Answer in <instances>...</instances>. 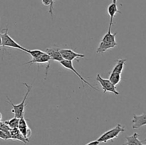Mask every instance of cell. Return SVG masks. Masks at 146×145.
<instances>
[{
	"instance_id": "cell-11",
	"label": "cell",
	"mask_w": 146,
	"mask_h": 145,
	"mask_svg": "<svg viewBox=\"0 0 146 145\" xmlns=\"http://www.w3.org/2000/svg\"><path fill=\"white\" fill-rule=\"evenodd\" d=\"M46 52L49 55V56L51 57V59L53 61H58V62H61L64 60L62 55H61V52H60V49L58 48H46Z\"/></svg>"
},
{
	"instance_id": "cell-23",
	"label": "cell",
	"mask_w": 146,
	"mask_h": 145,
	"mask_svg": "<svg viewBox=\"0 0 146 145\" xmlns=\"http://www.w3.org/2000/svg\"><path fill=\"white\" fill-rule=\"evenodd\" d=\"M1 119H2V115H1V113L0 112V121H1Z\"/></svg>"
},
{
	"instance_id": "cell-13",
	"label": "cell",
	"mask_w": 146,
	"mask_h": 145,
	"mask_svg": "<svg viewBox=\"0 0 146 145\" xmlns=\"http://www.w3.org/2000/svg\"><path fill=\"white\" fill-rule=\"evenodd\" d=\"M117 13H121V11L118 10L117 4L113 2L112 4H110L108 7V15L110 16L109 28H111V27H112L113 22V18Z\"/></svg>"
},
{
	"instance_id": "cell-16",
	"label": "cell",
	"mask_w": 146,
	"mask_h": 145,
	"mask_svg": "<svg viewBox=\"0 0 146 145\" xmlns=\"http://www.w3.org/2000/svg\"><path fill=\"white\" fill-rule=\"evenodd\" d=\"M121 80V74L119 73H114V72H111L109 76V80L114 85H117Z\"/></svg>"
},
{
	"instance_id": "cell-24",
	"label": "cell",
	"mask_w": 146,
	"mask_h": 145,
	"mask_svg": "<svg viewBox=\"0 0 146 145\" xmlns=\"http://www.w3.org/2000/svg\"><path fill=\"white\" fill-rule=\"evenodd\" d=\"M113 1V3H115V4H116V2H117V0H112Z\"/></svg>"
},
{
	"instance_id": "cell-14",
	"label": "cell",
	"mask_w": 146,
	"mask_h": 145,
	"mask_svg": "<svg viewBox=\"0 0 146 145\" xmlns=\"http://www.w3.org/2000/svg\"><path fill=\"white\" fill-rule=\"evenodd\" d=\"M138 133H134L133 134L131 135V136H126V143L124 144V145H142L143 142H144L145 141H141L138 139Z\"/></svg>"
},
{
	"instance_id": "cell-22",
	"label": "cell",
	"mask_w": 146,
	"mask_h": 145,
	"mask_svg": "<svg viewBox=\"0 0 146 145\" xmlns=\"http://www.w3.org/2000/svg\"><path fill=\"white\" fill-rule=\"evenodd\" d=\"M2 48V38H1V34H0V50Z\"/></svg>"
},
{
	"instance_id": "cell-18",
	"label": "cell",
	"mask_w": 146,
	"mask_h": 145,
	"mask_svg": "<svg viewBox=\"0 0 146 145\" xmlns=\"http://www.w3.org/2000/svg\"><path fill=\"white\" fill-rule=\"evenodd\" d=\"M41 2H42L43 5L49 7V11H49L51 17L53 18V9H54V4L53 0H41Z\"/></svg>"
},
{
	"instance_id": "cell-26",
	"label": "cell",
	"mask_w": 146,
	"mask_h": 145,
	"mask_svg": "<svg viewBox=\"0 0 146 145\" xmlns=\"http://www.w3.org/2000/svg\"><path fill=\"white\" fill-rule=\"evenodd\" d=\"M142 145H146V144H143Z\"/></svg>"
},
{
	"instance_id": "cell-7",
	"label": "cell",
	"mask_w": 146,
	"mask_h": 145,
	"mask_svg": "<svg viewBox=\"0 0 146 145\" xmlns=\"http://www.w3.org/2000/svg\"><path fill=\"white\" fill-rule=\"evenodd\" d=\"M60 52L64 60H66V61H73L74 60H76L77 61H78L77 58H85V55L75 52L70 48H62V49H60Z\"/></svg>"
},
{
	"instance_id": "cell-20",
	"label": "cell",
	"mask_w": 146,
	"mask_h": 145,
	"mask_svg": "<svg viewBox=\"0 0 146 145\" xmlns=\"http://www.w3.org/2000/svg\"><path fill=\"white\" fill-rule=\"evenodd\" d=\"M0 139H4V140L11 139V133H10V132H5V131L0 129Z\"/></svg>"
},
{
	"instance_id": "cell-8",
	"label": "cell",
	"mask_w": 146,
	"mask_h": 145,
	"mask_svg": "<svg viewBox=\"0 0 146 145\" xmlns=\"http://www.w3.org/2000/svg\"><path fill=\"white\" fill-rule=\"evenodd\" d=\"M51 57L49 56L48 53L46 52H44V53L43 55H41V56L38 57L36 58H33L31 61H29L28 63H27L26 64H29V65H31V64H34L36 63L38 65H38L39 64H42V63H48L46 67V75H47L48 73V70L49 68V63L50 61H51Z\"/></svg>"
},
{
	"instance_id": "cell-6",
	"label": "cell",
	"mask_w": 146,
	"mask_h": 145,
	"mask_svg": "<svg viewBox=\"0 0 146 145\" xmlns=\"http://www.w3.org/2000/svg\"><path fill=\"white\" fill-rule=\"evenodd\" d=\"M59 63L61 64V65H62L63 67H64V68H66V69L69 70V71H72V72H74V74H76V75H77V76H78V78H79V79L81 80V82H82V85H83V87H84H84H85V85H84V83H86V85H88V86L91 87V88H92V89L98 91V88H95V87H94V85H92L91 83H89V82H88V81L84 79V78H83L82 76H81V74H80L79 72H77L75 68H74V64H73L72 61H66V60H63V61H61V62H60Z\"/></svg>"
},
{
	"instance_id": "cell-17",
	"label": "cell",
	"mask_w": 146,
	"mask_h": 145,
	"mask_svg": "<svg viewBox=\"0 0 146 145\" xmlns=\"http://www.w3.org/2000/svg\"><path fill=\"white\" fill-rule=\"evenodd\" d=\"M6 123L9 125L11 129H14V128H18L19 123V118H17L16 117L11 118L9 120L5 121Z\"/></svg>"
},
{
	"instance_id": "cell-12",
	"label": "cell",
	"mask_w": 146,
	"mask_h": 145,
	"mask_svg": "<svg viewBox=\"0 0 146 145\" xmlns=\"http://www.w3.org/2000/svg\"><path fill=\"white\" fill-rule=\"evenodd\" d=\"M10 133H11V139L19 140L20 141V142H22L24 144H27L29 142V139H27L24 136H23V134L19 131V128H14V129H11Z\"/></svg>"
},
{
	"instance_id": "cell-9",
	"label": "cell",
	"mask_w": 146,
	"mask_h": 145,
	"mask_svg": "<svg viewBox=\"0 0 146 145\" xmlns=\"http://www.w3.org/2000/svg\"><path fill=\"white\" fill-rule=\"evenodd\" d=\"M18 128L20 132H21V134H23V136L27 139H29V138L30 137V136L31 134V130L29 127L27 120H26L24 116L21 117L19 119V123Z\"/></svg>"
},
{
	"instance_id": "cell-15",
	"label": "cell",
	"mask_w": 146,
	"mask_h": 145,
	"mask_svg": "<svg viewBox=\"0 0 146 145\" xmlns=\"http://www.w3.org/2000/svg\"><path fill=\"white\" fill-rule=\"evenodd\" d=\"M125 62H126V59L125 58H121V59L117 60L116 64H115V67L113 68L112 71L111 72H114V73H122L123 71L124 66H125Z\"/></svg>"
},
{
	"instance_id": "cell-1",
	"label": "cell",
	"mask_w": 146,
	"mask_h": 145,
	"mask_svg": "<svg viewBox=\"0 0 146 145\" xmlns=\"http://www.w3.org/2000/svg\"><path fill=\"white\" fill-rule=\"evenodd\" d=\"M117 35V32L112 34L111 33V28H108V31L101 39L99 45L96 50V53H101L106 52L111 48H114L117 45L115 36Z\"/></svg>"
},
{
	"instance_id": "cell-3",
	"label": "cell",
	"mask_w": 146,
	"mask_h": 145,
	"mask_svg": "<svg viewBox=\"0 0 146 145\" xmlns=\"http://www.w3.org/2000/svg\"><path fill=\"white\" fill-rule=\"evenodd\" d=\"M1 38H2V55H1V60H3L4 58V53L5 51L6 47H9V48H17V49L21 50V51H24V52L27 53L28 50L25 48L24 47L21 46V45L16 42L8 34V28H6L4 32L1 34Z\"/></svg>"
},
{
	"instance_id": "cell-25",
	"label": "cell",
	"mask_w": 146,
	"mask_h": 145,
	"mask_svg": "<svg viewBox=\"0 0 146 145\" xmlns=\"http://www.w3.org/2000/svg\"><path fill=\"white\" fill-rule=\"evenodd\" d=\"M53 1H54H54H55V0H53Z\"/></svg>"
},
{
	"instance_id": "cell-19",
	"label": "cell",
	"mask_w": 146,
	"mask_h": 145,
	"mask_svg": "<svg viewBox=\"0 0 146 145\" xmlns=\"http://www.w3.org/2000/svg\"><path fill=\"white\" fill-rule=\"evenodd\" d=\"M27 53L30 54L32 57V59L33 58H36L38 57L41 56V55L44 53V51H41V50H38V49H35V50H28V52Z\"/></svg>"
},
{
	"instance_id": "cell-10",
	"label": "cell",
	"mask_w": 146,
	"mask_h": 145,
	"mask_svg": "<svg viewBox=\"0 0 146 145\" xmlns=\"http://www.w3.org/2000/svg\"><path fill=\"white\" fill-rule=\"evenodd\" d=\"M132 123L133 129H139L141 127L145 126L146 125V113L141 115H133Z\"/></svg>"
},
{
	"instance_id": "cell-2",
	"label": "cell",
	"mask_w": 146,
	"mask_h": 145,
	"mask_svg": "<svg viewBox=\"0 0 146 145\" xmlns=\"http://www.w3.org/2000/svg\"><path fill=\"white\" fill-rule=\"evenodd\" d=\"M24 85L27 87V92H26L25 95H24V98H23V100L21 101L19 104H18V105H14V104H13V102L10 100L9 97L7 96V101H8L9 103L12 106L11 112L14 114V117H16L17 118H19V119L21 117L24 116V109H25V107H26V100H27V97H28V95H29L30 92H31V89H32V85H28V84L26 83V82H24Z\"/></svg>"
},
{
	"instance_id": "cell-5",
	"label": "cell",
	"mask_w": 146,
	"mask_h": 145,
	"mask_svg": "<svg viewBox=\"0 0 146 145\" xmlns=\"http://www.w3.org/2000/svg\"><path fill=\"white\" fill-rule=\"evenodd\" d=\"M96 80L99 82L101 86L102 87L104 93H106L107 92H110L115 94V95H120V93L116 90L115 85H114L109 80V79H105V78H103L100 75V74H98L96 76Z\"/></svg>"
},
{
	"instance_id": "cell-21",
	"label": "cell",
	"mask_w": 146,
	"mask_h": 145,
	"mask_svg": "<svg viewBox=\"0 0 146 145\" xmlns=\"http://www.w3.org/2000/svg\"><path fill=\"white\" fill-rule=\"evenodd\" d=\"M100 143H101V142H100L97 139V140H94V141H92V142H88V143L86 145H99Z\"/></svg>"
},
{
	"instance_id": "cell-4",
	"label": "cell",
	"mask_w": 146,
	"mask_h": 145,
	"mask_svg": "<svg viewBox=\"0 0 146 145\" xmlns=\"http://www.w3.org/2000/svg\"><path fill=\"white\" fill-rule=\"evenodd\" d=\"M125 131V128L121 125L118 124L113 129H110V130L107 131L105 133L103 134L98 139L101 143H106L108 141L113 140V139H115L118 136V135L121 133V132Z\"/></svg>"
}]
</instances>
